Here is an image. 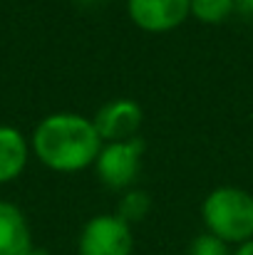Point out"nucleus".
I'll use <instances>...</instances> for the list:
<instances>
[{
  "label": "nucleus",
  "instance_id": "obj_4",
  "mask_svg": "<svg viewBox=\"0 0 253 255\" xmlns=\"http://www.w3.org/2000/svg\"><path fill=\"white\" fill-rule=\"evenodd\" d=\"M132 226L114 213L94 216L84 223L77 243V255H132Z\"/></svg>",
  "mask_w": 253,
  "mask_h": 255
},
{
  "label": "nucleus",
  "instance_id": "obj_6",
  "mask_svg": "<svg viewBox=\"0 0 253 255\" xmlns=\"http://www.w3.org/2000/svg\"><path fill=\"white\" fill-rule=\"evenodd\" d=\"M127 12L147 32H169L191 15V0H127Z\"/></svg>",
  "mask_w": 253,
  "mask_h": 255
},
{
  "label": "nucleus",
  "instance_id": "obj_12",
  "mask_svg": "<svg viewBox=\"0 0 253 255\" xmlns=\"http://www.w3.org/2000/svg\"><path fill=\"white\" fill-rule=\"evenodd\" d=\"M236 10L244 12V15H253V0H234Z\"/></svg>",
  "mask_w": 253,
  "mask_h": 255
},
{
  "label": "nucleus",
  "instance_id": "obj_11",
  "mask_svg": "<svg viewBox=\"0 0 253 255\" xmlns=\"http://www.w3.org/2000/svg\"><path fill=\"white\" fill-rule=\"evenodd\" d=\"M189 255H234L229 243H224L221 238L211 236V233H201L191 241Z\"/></svg>",
  "mask_w": 253,
  "mask_h": 255
},
{
  "label": "nucleus",
  "instance_id": "obj_5",
  "mask_svg": "<svg viewBox=\"0 0 253 255\" xmlns=\"http://www.w3.org/2000/svg\"><path fill=\"white\" fill-rule=\"evenodd\" d=\"M142 119H144V112H142L139 102L112 99V102H104L99 107L92 124H94L99 139L109 144V141H127V139L137 136Z\"/></svg>",
  "mask_w": 253,
  "mask_h": 255
},
{
  "label": "nucleus",
  "instance_id": "obj_1",
  "mask_svg": "<svg viewBox=\"0 0 253 255\" xmlns=\"http://www.w3.org/2000/svg\"><path fill=\"white\" fill-rule=\"evenodd\" d=\"M104 141L99 139L92 119L72 112L45 117L32 131V149L37 159L52 171L75 173L89 169Z\"/></svg>",
  "mask_w": 253,
  "mask_h": 255
},
{
  "label": "nucleus",
  "instance_id": "obj_2",
  "mask_svg": "<svg viewBox=\"0 0 253 255\" xmlns=\"http://www.w3.org/2000/svg\"><path fill=\"white\" fill-rule=\"evenodd\" d=\"M201 218L206 233L221 238L224 243H249L253 241V196L236 186L214 188L201 203Z\"/></svg>",
  "mask_w": 253,
  "mask_h": 255
},
{
  "label": "nucleus",
  "instance_id": "obj_9",
  "mask_svg": "<svg viewBox=\"0 0 253 255\" xmlns=\"http://www.w3.org/2000/svg\"><path fill=\"white\" fill-rule=\"evenodd\" d=\"M149 211H152V196L147 193V191H142V188H129L124 196H122V201H119V211H117V216L124 221V223H139V221H144L147 216H149Z\"/></svg>",
  "mask_w": 253,
  "mask_h": 255
},
{
  "label": "nucleus",
  "instance_id": "obj_8",
  "mask_svg": "<svg viewBox=\"0 0 253 255\" xmlns=\"http://www.w3.org/2000/svg\"><path fill=\"white\" fill-rule=\"evenodd\" d=\"M27 164V141L25 136L12 129L0 124V183H7L17 178Z\"/></svg>",
  "mask_w": 253,
  "mask_h": 255
},
{
  "label": "nucleus",
  "instance_id": "obj_13",
  "mask_svg": "<svg viewBox=\"0 0 253 255\" xmlns=\"http://www.w3.org/2000/svg\"><path fill=\"white\" fill-rule=\"evenodd\" d=\"M234 255H253V241L244 243V246H239V248L234 251Z\"/></svg>",
  "mask_w": 253,
  "mask_h": 255
},
{
  "label": "nucleus",
  "instance_id": "obj_3",
  "mask_svg": "<svg viewBox=\"0 0 253 255\" xmlns=\"http://www.w3.org/2000/svg\"><path fill=\"white\" fill-rule=\"evenodd\" d=\"M142 156H144V139L132 136L127 141H109L102 146L94 169L99 181L109 191H129V186L137 181L142 171Z\"/></svg>",
  "mask_w": 253,
  "mask_h": 255
},
{
  "label": "nucleus",
  "instance_id": "obj_10",
  "mask_svg": "<svg viewBox=\"0 0 253 255\" xmlns=\"http://www.w3.org/2000/svg\"><path fill=\"white\" fill-rule=\"evenodd\" d=\"M234 10H236L234 0H191V15L209 25L224 22Z\"/></svg>",
  "mask_w": 253,
  "mask_h": 255
},
{
  "label": "nucleus",
  "instance_id": "obj_7",
  "mask_svg": "<svg viewBox=\"0 0 253 255\" xmlns=\"http://www.w3.org/2000/svg\"><path fill=\"white\" fill-rule=\"evenodd\" d=\"M0 255H35L32 233L15 203L0 201Z\"/></svg>",
  "mask_w": 253,
  "mask_h": 255
}]
</instances>
